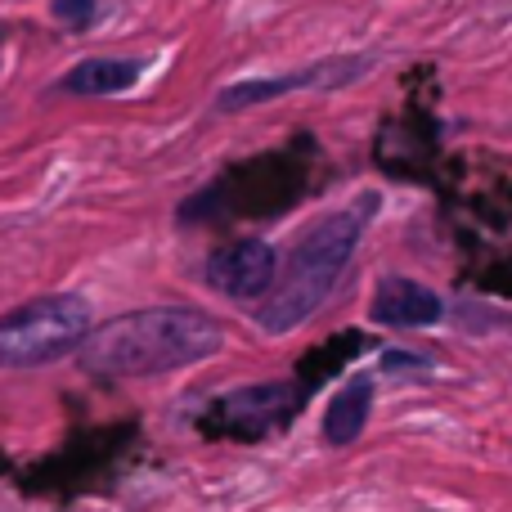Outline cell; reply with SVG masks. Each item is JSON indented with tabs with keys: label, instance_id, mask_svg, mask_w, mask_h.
I'll return each instance as SVG.
<instances>
[{
	"label": "cell",
	"instance_id": "obj_10",
	"mask_svg": "<svg viewBox=\"0 0 512 512\" xmlns=\"http://www.w3.org/2000/svg\"><path fill=\"white\" fill-rule=\"evenodd\" d=\"M54 14L72 27H86L95 18V0H54Z\"/></svg>",
	"mask_w": 512,
	"mask_h": 512
},
{
	"label": "cell",
	"instance_id": "obj_2",
	"mask_svg": "<svg viewBox=\"0 0 512 512\" xmlns=\"http://www.w3.org/2000/svg\"><path fill=\"white\" fill-rule=\"evenodd\" d=\"M369 207H373V198H364V203H355V207H342V212H328L324 221H315L301 234L279 288H274V297L265 301L261 315H256V324H261L265 333H274V337L292 333V328L306 324V319L333 297L337 279H342V270L351 265L355 243H360L364 225H369Z\"/></svg>",
	"mask_w": 512,
	"mask_h": 512
},
{
	"label": "cell",
	"instance_id": "obj_4",
	"mask_svg": "<svg viewBox=\"0 0 512 512\" xmlns=\"http://www.w3.org/2000/svg\"><path fill=\"white\" fill-rule=\"evenodd\" d=\"M274 248L261 239H243V243H230V248H221L212 256V265H207V279L216 283V288L225 292V297L234 301H252L261 297L265 288L274 283Z\"/></svg>",
	"mask_w": 512,
	"mask_h": 512
},
{
	"label": "cell",
	"instance_id": "obj_5",
	"mask_svg": "<svg viewBox=\"0 0 512 512\" xmlns=\"http://www.w3.org/2000/svg\"><path fill=\"white\" fill-rule=\"evenodd\" d=\"M364 63L360 59H337V63H319V68H301L288 72V77H256V81H239V86H225L216 108L221 113H234V108H252L261 99L274 95H292V90H306V86H342V81L360 77Z\"/></svg>",
	"mask_w": 512,
	"mask_h": 512
},
{
	"label": "cell",
	"instance_id": "obj_8",
	"mask_svg": "<svg viewBox=\"0 0 512 512\" xmlns=\"http://www.w3.org/2000/svg\"><path fill=\"white\" fill-rule=\"evenodd\" d=\"M140 81V63L131 59H86L63 77L68 95H117V90H131Z\"/></svg>",
	"mask_w": 512,
	"mask_h": 512
},
{
	"label": "cell",
	"instance_id": "obj_9",
	"mask_svg": "<svg viewBox=\"0 0 512 512\" xmlns=\"http://www.w3.org/2000/svg\"><path fill=\"white\" fill-rule=\"evenodd\" d=\"M292 400H297V391L283 382V387H248V391H234L230 400H225V414L234 418V423H248V427H270L279 423L283 414L292 409Z\"/></svg>",
	"mask_w": 512,
	"mask_h": 512
},
{
	"label": "cell",
	"instance_id": "obj_6",
	"mask_svg": "<svg viewBox=\"0 0 512 512\" xmlns=\"http://www.w3.org/2000/svg\"><path fill=\"white\" fill-rule=\"evenodd\" d=\"M445 315L441 297L414 279H387L373 297V319L391 328H427Z\"/></svg>",
	"mask_w": 512,
	"mask_h": 512
},
{
	"label": "cell",
	"instance_id": "obj_3",
	"mask_svg": "<svg viewBox=\"0 0 512 512\" xmlns=\"http://www.w3.org/2000/svg\"><path fill=\"white\" fill-rule=\"evenodd\" d=\"M90 333H95L90 328V306L81 297H72V292L36 297L0 319V369L50 364L63 351L86 346Z\"/></svg>",
	"mask_w": 512,
	"mask_h": 512
},
{
	"label": "cell",
	"instance_id": "obj_7",
	"mask_svg": "<svg viewBox=\"0 0 512 512\" xmlns=\"http://www.w3.org/2000/svg\"><path fill=\"white\" fill-rule=\"evenodd\" d=\"M369 409H373V382L369 378L346 382V387L333 396L328 414H324V441L328 445H351L355 436L364 432V423H369Z\"/></svg>",
	"mask_w": 512,
	"mask_h": 512
},
{
	"label": "cell",
	"instance_id": "obj_1",
	"mask_svg": "<svg viewBox=\"0 0 512 512\" xmlns=\"http://www.w3.org/2000/svg\"><path fill=\"white\" fill-rule=\"evenodd\" d=\"M221 324L194 306H149L99 324L81 346V369L99 378H153L216 355Z\"/></svg>",
	"mask_w": 512,
	"mask_h": 512
}]
</instances>
